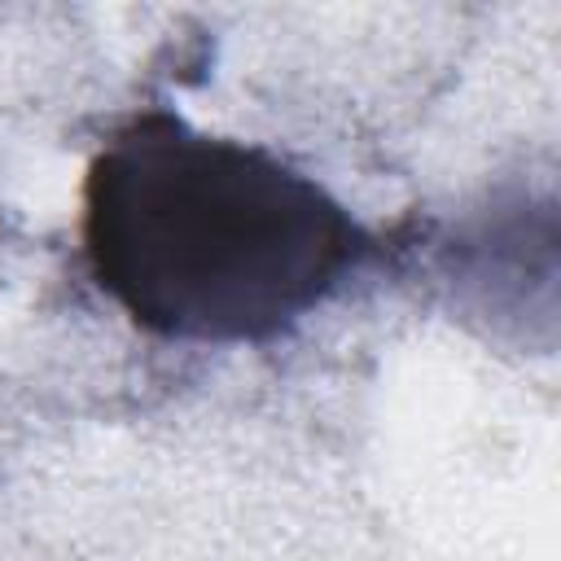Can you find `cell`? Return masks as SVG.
<instances>
[{"mask_svg": "<svg viewBox=\"0 0 561 561\" xmlns=\"http://www.w3.org/2000/svg\"><path fill=\"white\" fill-rule=\"evenodd\" d=\"M79 232L96 289L131 324L193 346L280 337L368 250L307 171L167 110L136 114L92 158Z\"/></svg>", "mask_w": 561, "mask_h": 561, "instance_id": "cell-1", "label": "cell"}]
</instances>
